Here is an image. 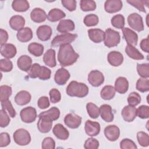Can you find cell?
Wrapping results in <instances>:
<instances>
[{"instance_id":"6da1fadb","label":"cell","mask_w":149,"mask_h":149,"mask_svg":"<svg viewBox=\"0 0 149 149\" xmlns=\"http://www.w3.org/2000/svg\"><path fill=\"white\" fill-rule=\"evenodd\" d=\"M79 57V55L73 49L70 44L60 47L58 53V61L62 66H68L74 63Z\"/></svg>"},{"instance_id":"7a4b0ae2","label":"cell","mask_w":149,"mask_h":149,"mask_svg":"<svg viewBox=\"0 0 149 149\" xmlns=\"http://www.w3.org/2000/svg\"><path fill=\"white\" fill-rule=\"evenodd\" d=\"M66 93L70 97L83 98L87 95L88 88L84 83L72 81L67 86Z\"/></svg>"},{"instance_id":"3957f363","label":"cell","mask_w":149,"mask_h":149,"mask_svg":"<svg viewBox=\"0 0 149 149\" xmlns=\"http://www.w3.org/2000/svg\"><path fill=\"white\" fill-rule=\"evenodd\" d=\"M120 36L119 32L111 29L105 30L104 41L106 47L108 48L116 47L120 42Z\"/></svg>"},{"instance_id":"277c9868","label":"cell","mask_w":149,"mask_h":149,"mask_svg":"<svg viewBox=\"0 0 149 149\" xmlns=\"http://www.w3.org/2000/svg\"><path fill=\"white\" fill-rule=\"evenodd\" d=\"M77 37L76 34L63 33L55 36L51 41V45L54 47H61L62 45L70 44Z\"/></svg>"},{"instance_id":"5b68a950","label":"cell","mask_w":149,"mask_h":149,"mask_svg":"<svg viewBox=\"0 0 149 149\" xmlns=\"http://www.w3.org/2000/svg\"><path fill=\"white\" fill-rule=\"evenodd\" d=\"M13 137L15 142L19 146H26L31 141V136L29 132L24 129H19L16 130Z\"/></svg>"},{"instance_id":"8992f818","label":"cell","mask_w":149,"mask_h":149,"mask_svg":"<svg viewBox=\"0 0 149 149\" xmlns=\"http://www.w3.org/2000/svg\"><path fill=\"white\" fill-rule=\"evenodd\" d=\"M129 26L132 29L140 32L144 30V24L142 17L136 13H133L129 15L127 17Z\"/></svg>"},{"instance_id":"52a82bcc","label":"cell","mask_w":149,"mask_h":149,"mask_svg":"<svg viewBox=\"0 0 149 149\" xmlns=\"http://www.w3.org/2000/svg\"><path fill=\"white\" fill-rule=\"evenodd\" d=\"M20 116L22 120L27 123H30L34 122L37 118L36 109L31 107H28L21 110Z\"/></svg>"},{"instance_id":"ba28073f","label":"cell","mask_w":149,"mask_h":149,"mask_svg":"<svg viewBox=\"0 0 149 149\" xmlns=\"http://www.w3.org/2000/svg\"><path fill=\"white\" fill-rule=\"evenodd\" d=\"M88 81L93 87H99L104 83V76L99 70H91L88 74Z\"/></svg>"},{"instance_id":"9c48e42d","label":"cell","mask_w":149,"mask_h":149,"mask_svg":"<svg viewBox=\"0 0 149 149\" xmlns=\"http://www.w3.org/2000/svg\"><path fill=\"white\" fill-rule=\"evenodd\" d=\"M64 123L71 129L78 128L81 123V118L73 113L67 114L64 118Z\"/></svg>"},{"instance_id":"30bf717a","label":"cell","mask_w":149,"mask_h":149,"mask_svg":"<svg viewBox=\"0 0 149 149\" xmlns=\"http://www.w3.org/2000/svg\"><path fill=\"white\" fill-rule=\"evenodd\" d=\"M70 77V74L69 71L63 68H61L58 69L55 72L54 81L57 84L63 86L66 83Z\"/></svg>"},{"instance_id":"8fae6325","label":"cell","mask_w":149,"mask_h":149,"mask_svg":"<svg viewBox=\"0 0 149 149\" xmlns=\"http://www.w3.org/2000/svg\"><path fill=\"white\" fill-rule=\"evenodd\" d=\"M104 134L109 141H115L119 137L120 129L116 125H109L105 128Z\"/></svg>"},{"instance_id":"7c38bea8","label":"cell","mask_w":149,"mask_h":149,"mask_svg":"<svg viewBox=\"0 0 149 149\" xmlns=\"http://www.w3.org/2000/svg\"><path fill=\"white\" fill-rule=\"evenodd\" d=\"M123 6L120 0H107L104 4L105 10L109 13H113L120 11Z\"/></svg>"},{"instance_id":"4fadbf2b","label":"cell","mask_w":149,"mask_h":149,"mask_svg":"<svg viewBox=\"0 0 149 149\" xmlns=\"http://www.w3.org/2000/svg\"><path fill=\"white\" fill-rule=\"evenodd\" d=\"M84 130L87 135L90 136H95L100 133V125L97 122L87 120L85 123Z\"/></svg>"},{"instance_id":"5bb4252c","label":"cell","mask_w":149,"mask_h":149,"mask_svg":"<svg viewBox=\"0 0 149 149\" xmlns=\"http://www.w3.org/2000/svg\"><path fill=\"white\" fill-rule=\"evenodd\" d=\"M135 107L126 105L122 110L121 114L125 121L130 122L134 120L137 116V111Z\"/></svg>"},{"instance_id":"9a60e30c","label":"cell","mask_w":149,"mask_h":149,"mask_svg":"<svg viewBox=\"0 0 149 149\" xmlns=\"http://www.w3.org/2000/svg\"><path fill=\"white\" fill-rule=\"evenodd\" d=\"M123 36L127 42V44H130L133 46H136L138 41L137 34L132 30L127 27H123L122 29Z\"/></svg>"},{"instance_id":"2e32d148","label":"cell","mask_w":149,"mask_h":149,"mask_svg":"<svg viewBox=\"0 0 149 149\" xmlns=\"http://www.w3.org/2000/svg\"><path fill=\"white\" fill-rule=\"evenodd\" d=\"M52 29L48 25H42L38 27L36 33L39 40L42 41H48L52 35Z\"/></svg>"},{"instance_id":"e0dca14e","label":"cell","mask_w":149,"mask_h":149,"mask_svg":"<svg viewBox=\"0 0 149 149\" xmlns=\"http://www.w3.org/2000/svg\"><path fill=\"white\" fill-rule=\"evenodd\" d=\"M17 52L15 46L12 44L6 43L1 45V54L6 59L13 58Z\"/></svg>"},{"instance_id":"ac0fdd59","label":"cell","mask_w":149,"mask_h":149,"mask_svg":"<svg viewBox=\"0 0 149 149\" xmlns=\"http://www.w3.org/2000/svg\"><path fill=\"white\" fill-rule=\"evenodd\" d=\"M107 59L111 65L117 67L123 63V56L120 52L113 51L108 53Z\"/></svg>"},{"instance_id":"d6986e66","label":"cell","mask_w":149,"mask_h":149,"mask_svg":"<svg viewBox=\"0 0 149 149\" xmlns=\"http://www.w3.org/2000/svg\"><path fill=\"white\" fill-rule=\"evenodd\" d=\"M100 115L101 118L107 122H111L113 120V114L111 107L108 104H103L100 106Z\"/></svg>"},{"instance_id":"ffe728a7","label":"cell","mask_w":149,"mask_h":149,"mask_svg":"<svg viewBox=\"0 0 149 149\" xmlns=\"http://www.w3.org/2000/svg\"><path fill=\"white\" fill-rule=\"evenodd\" d=\"M56 29L60 33H68L74 30L75 25L74 22L70 19H63L59 22Z\"/></svg>"},{"instance_id":"44dd1931","label":"cell","mask_w":149,"mask_h":149,"mask_svg":"<svg viewBox=\"0 0 149 149\" xmlns=\"http://www.w3.org/2000/svg\"><path fill=\"white\" fill-rule=\"evenodd\" d=\"M17 65L21 70L27 72L32 66V59L28 55H22L17 59Z\"/></svg>"},{"instance_id":"7402d4cb","label":"cell","mask_w":149,"mask_h":149,"mask_svg":"<svg viewBox=\"0 0 149 149\" xmlns=\"http://www.w3.org/2000/svg\"><path fill=\"white\" fill-rule=\"evenodd\" d=\"M31 94L27 91L22 90L18 92L15 97V101L19 105H25L31 101Z\"/></svg>"},{"instance_id":"603a6c76","label":"cell","mask_w":149,"mask_h":149,"mask_svg":"<svg viewBox=\"0 0 149 149\" xmlns=\"http://www.w3.org/2000/svg\"><path fill=\"white\" fill-rule=\"evenodd\" d=\"M52 132L55 136L58 139L65 140L69 138V133L62 125L60 123L56 124L52 129Z\"/></svg>"},{"instance_id":"cb8c5ba5","label":"cell","mask_w":149,"mask_h":149,"mask_svg":"<svg viewBox=\"0 0 149 149\" xmlns=\"http://www.w3.org/2000/svg\"><path fill=\"white\" fill-rule=\"evenodd\" d=\"M30 17L34 22L42 23L45 21L47 18V16L43 9L40 8H36L31 12Z\"/></svg>"},{"instance_id":"d4e9b609","label":"cell","mask_w":149,"mask_h":149,"mask_svg":"<svg viewBox=\"0 0 149 149\" xmlns=\"http://www.w3.org/2000/svg\"><path fill=\"white\" fill-rule=\"evenodd\" d=\"M37 127L38 130L42 133H48L52 126V121L47 118L39 117L37 122Z\"/></svg>"},{"instance_id":"484cf974","label":"cell","mask_w":149,"mask_h":149,"mask_svg":"<svg viewBox=\"0 0 149 149\" xmlns=\"http://www.w3.org/2000/svg\"><path fill=\"white\" fill-rule=\"evenodd\" d=\"M90 39L95 43H100L104 41L105 32L99 29H91L88 30Z\"/></svg>"},{"instance_id":"4316f807","label":"cell","mask_w":149,"mask_h":149,"mask_svg":"<svg viewBox=\"0 0 149 149\" xmlns=\"http://www.w3.org/2000/svg\"><path fill=\"white\" fill-rule=\"evenodd\" d=\"M115 90L120 94L126 93L129 88V82L126 78L119 77L115 82Z\"/></svg>"},{"instance_id":"83f0119b","label":"cell","mask_w":149,"mask_h":149,"mask_svg":"<svg viewBox=\"0 0 149 149\" xmlns=\"http://www.w3.org/2000/svg\"><path fill=\"white\" fill-rule=\"evenodd\" d=\"M33 31L29 27H24L17 33V39L22 42H26L30 41L33 38Z\"/></svg>"},{"instance_id":"f1b7e54d","label":"cell","mask_w":149,"mask_h":149,"mask_svg":"<svg viewBox=\"0 0 149 149\" xmlns=\"http://www.w3.org/2000/svg\"><path fill=\"white\" fill-rule=\"evenodd\" d=\"M25 24V20L23 17L20 15L13 16L9 20L10 27L14 30L19 31L23 28Z\"/></svg>"},{"instance_id":"f546056e","label":"cell","mask_w":149,"mask_h":149,"mask_svg":"<svg viewBox=\"0 0 149 149\" xmlns=\"http://www.w3.org/2000/svg\"><path fill=\"white\" fill-rule=\"evenodd\" d=\"M43 61L47 66L50 68L55 67L56 65L55 50L51 48L48 49L44 55Z\"/></svg>"},{"instance_id":"4dcf8cb0","label":"cell","mask_w":149,"mask_h":149,"mask_svg":"<svg viewBox=\"0 0 149 149\" xmlns=\"http://www.w3.org/2000/svg\"><path fill=\"white\" fill-rule=\"evenodd\" d=\"M125 52L129 57L133 59L142 60L144 59L143 55L136 48L132 45L127 44L125 48Z\"/></svg>"},{"instance_id":"1f68e13d","label":"cell","mask_w":149,"mask_h":149,"mask_svg":"<svg viewBox=\"0 0 149 149\" xmlns=\"http://www.w3.org/2000/svg\"><path fill=\"white\" fill-rule=\"evenodd\" d=\"M60 115V111L59 109L55 107H52L49 109L47 111H44L40 113L38 115V117H44L47 118L52 121L57 120Z\"/></svg>"},{"instance_id":"d6a6232c","label":"cell","mask_w":149,"mask_h":149,"mask_svg":"<svg viewBox=\"0 0 149 149\" xmlns=\"http://www.w3.org/2000/svg\"><path fill=\"white\" fill-rule=\"evenodd\" d=\"M66 16V14L62 10L57 8L51 9L48 15L47 19L51 22H55L58 20H61L62 19Z\"/></svg>"},{"instance_id":"836d02e7","label":"cell","mask_w":149,"mask_h":149,"mask_svg":"<svg viewBox=\"0 0 149 149\" xmlns=\"http://www.w3.org/2000/svg\"><path fill=\"white\" fill-rule=\"evenodd\" d=\"M12 7L16 12H24L29 9L30 5L26 0H15L12 3Z\"/></svg>"},{"instance_id":"e575fe53","label":"cell","mask_w":149,"mask_h":149,"mask_svg":"<svg viewBox=\"0 0 149 149\" xmlns=\"http://www.w3.org/2000/svg\"><path fill=\"white\" fill-rule=\"evenodd\" d=\"M115 88L111 85L104 86L101 91L100 95L102 99L105 100H110L115 95Z\"/></svg>"},{"instance_id":"d590c367","label":"cell","mask_w":149,"mask_h":149,"mask_svg":"<svg viewBox=\"0 0 149 149\" xmlns=\"http://www.w3.org/2000/svg\"><path fill=\"white\" fill-rule=\"evenodd\" d=\"M44 46L39 43L31 42L28 46L29 52L35 56H40L44 52Z\"/></svg>"},{"instance_id":"8d00e7d4","label":"cell","mask_w":149,"mask_h":149,"mask_svg":"<svg viewBox=\"0 0 149 149\" xmlns=\"http://www.w3.org/2000/svg\"><path fill=\"white\" fill-rule=\"evenodd\" d=\"M111 22L114 27L118 29H122L125 26V17L120 14L116 15L112 17Z\"/></svg>"},{"instance_id":"74e56055","label":"cell","mask_w":149,"mask_h":149,"mask_svg":"<svg viewBox=\"0 0 149 149\" xmlns=\"http://www.w3.org/2000/svg\"><path fill=\"white\" fill-rule=\"evenodd\" d=\"M86 109L89 116L93 119L97 118L100 115V110L98 107L92 102H88L86 105Z\"/></svg>"},{"instance_id":"f35d334b","label":"cell","mask_w":149,"mask_h":149,"mask_svg":"<svg viewBox=\"0 0 149 149\" xmlns=\"http://www.w3.org/2000/svg\"><path fill=\"white\" fill-rule=\"evenodd\" d=\"M136 89L142 93L149 90V80L148 78H140L136 82Z\"/></svg>"},{"instance_id":"ab89813d","label":"cell","mask_w":149,"mask_h":149,"mask_svg":"<svg viewBox=\"0 0 149 149\" xmlns=\"http://www.w3.org/2000/svg\"><path fill=\"white\" fill-rule=\"evenodd\" d=\"M80 9L84 12L92 11L96 9L95 1L91 0H81L80 2Z\"/></svg>"},{"instance_id":"60d3db41","label":"cell","mask_w":149,"mask_h":149,"mask_svg":"<svg viewBox=\"0 0 149 149\" xmlns=\"http://www.w3.org/2000/svg\"><path fill=\"white\" fill-rule=\"evenodd\" d=\"M12 93V88L8 85L0 86V101H3L9 99Z\"/></svg>"},{"instance_id":"b9f144b4","label":"cell","mask_w":149,"mask_h":149,"mask_svg":"<svg viewBox=\"0 0 149 149\" xmlns=\"http://www.w3.org/2000/svg\"><path fill=\"white\" fill-rule=\"evenodd\" d=\"M99 22L98 17L95 14H89L85 16L83 20L84 24L87 27L96 26Z\"/></svg>"},{"instance_id":"7bdbcfd3","label":"cell","mask_w":149,"mask_h":149,"mask_svg":"<svg viewBox=\"0 0 149 149\" xmlns=\"http://www.w3.org/2000/svg\"><path fill=\"white\" fill-rule=\"evenodd\" d=\"M127 2L130 4L132 6L137 8L139 11L142 12H146V9L144 8V5L148 7V1H142V0H128Z\"/></svg>"},{"instance_id":"ee69618b","label":"cell","mask_w":149,"mask_h":149,"mask_svg":"<svg viewBox=\"0 0 149 149\" xmlns=\"http://www.w3.org/2000/svg\"><path fill=\"white\" fill-rule=\"evenodd\" d=\"M137 71L139 76L143 78L149 77V64L143 63L137 65Z\"/></svg>"},{"instance_id":"f6af8a7d","label":"cell","mask_w":149,"mask_h":149,"mask_svg":"<svg viewBox=\"0 0 149 149\" xmlns=\"http://www.w3.org/2000/svg\"><path fill=\"white\" fill-rule=\"evenodd\" d=\"M1 104L2 106V109L5 111H6L11 118H15L16 116V111L9 100L1 101Z\"/></svg>"},{"instance_id":"bcb514c9","label":"cell","mask_w":149,"mask_h":149,"mask_svg":"<svg viewBox=\"0 0 149 149\" xmlns=\"http://www.w3.org/2000/svg\"><path fill=\"white\" fill-rule=\"evenodd\" d=\"M137 139L139 144L142 147H148L149 145V137L147 133L144 132H139L137 133Z\"/></svg>"},{"instance_id":"7dc6e473","label":"cell","mask_w":149,"mask_h":149,"mask_svg":"<svg viewBox=\"0 0 149 149\" xmlns=\"http://www.w3.org/2000/svg\"><path fill=\"white\" fill-rule=\"evenodd\" d=\"M141 101V97L140 94L136 92H132L129 94L127 97V102L129 105L136 107Z\"/></svg>"},{"instance_id":"c3c4849f","label":"cell","mask_w":149,"mask_h":149,"mask_svg":"<svg viewBox=\"0 0 149 149\" xmlns=\"http://www.w3.org/2000/svg\"><path fill=\"white\" fill-rule=\"evenodd\" d=\"M41 66L40 64L35 63L32 65L30 70H29L28 74L30 78L35 79L38 77L40 72H41Z\"/></svg>"},{"instance_id":"681fc988","label":"cell","mask_w":149,"mask_h":149,"mask_svg":"<svg viewBox=\"0 0 149 149\" xmlns=\"http://www.w3.org/2000/svg\"><path fill=\"white\" fill-rule=\"evenodd\" d=\"M13 69V63L8 59H1L0 61V69L1 72H9Z\"/></svg>"},{"instance_id":"f907efd6","label":"cell","mask_w":149,"mask_h":149,"mask_svg":"<svg viewBox=\"0 0 149 149\" xmlns=\"http://www.w3.org/2000/svg\"><path fill=\"white\" fill-rule=\"evenodd\" d=\"M137 115L141 119H147L149 117V107L147 105H141L137 109Z\"/></svg>"},{"instance_id":"816d5d0a","label":"cell","mask_w":149,"mask_h":149,"mask_svg":"<svg viewBox=\"0 0 149 149\" xmlns=\"http://www.w3.org/2000/svg\"><path fill=\"white\" fill-rule=\"evenodd\" d=\"M99 147V141L93 137L87 139L84 144V148L86 149H97Z\"/></svg>"},{"instance_id":"f5cc1de1","label":"cell","mask_w":149,"mask_h":149,"mask_svg":"<svg viewBox=\"0 0 149 149\" xmlns=\"http://www.w3.org/2000/svg\"><path fill=\"white\" fill-rule=\"evenodd\" d=\"M10 123V118L6 112L3 109L0 110V126L5 127Z\"/></svg>"},{"instance_id":"db71d44e","label":"cell","mask_w":149,"mask_h":149,"mask_svg":"<svg viewBox=\"0 0 149 149\" xmlns=\"http://www.w3.org/2000/svg\"><path fill=\"white\" fill-rule=\"evenodd\" d=\"M120 147L122 149H134L137 148L135 143L129 139H123L120 143Z\"/></svg>"},{"instance_id":"11a10c76","label":"cell","mask_w":149,"mask_h":149,"mask_svg":"<svg viewBox=\"0 0 149 149\" xmlns=\"http://www.w3.org/2000/svg\"><path fill=\"white\" fill-rule=\"evenodd\" d=\"M50 101L52 103L55 104L58 102L61 99V94L58 90L56 88H52L49 93Z\"/></svg>"},{"instance_id":"9f6ffc18","label":"cell","mask_w":149,"mask_h":149,"mask_svg":"<svg viewBox=\"0 0 149 149\" xmlns=\"http://www.w3.org/2000/svg\"><path fill=\"white\" fill-rule=\"evenodd\" d=\"M41 148L42 149H54L55 148L54 140L50 137H45L42 142Z\"/></svg>"},{"instance_id":"6f0895ef","label":"cell","mask_w":149,"mask_h":149,"mask_svg":"<svg viewBox=\"0 0 149 149\" xmlns=\"http://www.w3.org/2000/svg\"><path fill=\"white\" fill-rule=\"evenodd\" d=\"M61 2L63 6L69 11L72 12L76 9V1L75 0H62Z\"/></svg>"},{"instance_id":"680465c9","label":"cell","mask_w":149,"mask_h":149,"mask_svg":"<svg viewBox=\"0 0 149 149\" xmlns=\"http://www.w3.org/2000/svg\"><path fill=\"white\" fill-rule=\"evenodd\" d=\"M51 71L49 68L45 66H42L38 78L40 80H48L51 77Z\"/></svg>"},{"instance_id":"91938a15","label":"cell","mask_w":149,"mask_h":149,"mask_svg":"<svg viewBox=\"0 0 149 149\" xmlns=\"http://www.w3.org/2000/svg\"><path fill=\"white\" fill-rule=\"evenodd\" d=\"M10 143V136L8 133L2 132L0 134V147H3L8 146Z\"/></svg>"},{"instance_id":"94428289","label":"cell","mask_w":149,"mask_h":149,"mask_svg":"<svg viewBox=\"0 0 149 149\" xmlns=\"http://www.w3.org/2000/svg\"><path fill=\"white\" fill-rule=\"evenodd\" d=\"M37 104H38V107L40 109H42L47 108L48 107H49V105H50L48 98L45 96L41 97L38 100Z\"/></svg>"},{"instance_id":"6125c7cd","label":"cell","mask_w":149,"mask_h":149,"mask_svg":"<svg viewBox=\"0 0 149 149\" xmlns=\"http://www.w3.org/2000/svg\"><path fill=\"white\" fill-rule=\"evenodd\" d=\"M8 40V34L7 31L2 29H0V44L3 45L6 44Z\"/></svg>"},{"instance_id":"be15d7a7","label":"cell","mask_w":149,"mask_h":149,"mask_svg":"<svg viewBox=\"0 0 149 149\" xmlns=\"http://www.w3.org/2000/svg\"><path fill=\"white\" fill-rule=\"evenodd\" d=\"M148 38H144L143 40H142L140 42V48L141 49L148 53L149 52V49H148Z\"/></svg>"}]
</instances>
